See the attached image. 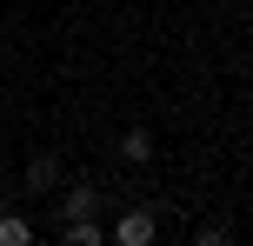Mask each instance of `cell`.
<instances>
[{"label":"cell","instance_id":"cell-1","mask_svg":"<svg viewBox=\"0 0 253 246\" xmlns=\"http://www.w3.org/2000/svg\"><path fill=\"white\" fill-rule=\"evenodd\" d=\"M153 233H160L153 207H133V213H120V220L107 226V240H114V246H153Z\"/></svg>","mask_w":253,"mask_h":246},{"label":"cell","instance_id":"cell-2","mask_svg":"<svg viewBox=\"0 0 253 246\" xmlns=\"http://www.w3.org/2000/svg\"><path fill=\"white\" fill-rule=\"evenodd\" d=\"M67 220H100V186H93V180L60 186V226H67Z\"/></svg>","mask_w":253,"mask_h":246},{"label":"cell","instance_id":"cell-3","mask_svg":"<svg viewBox=\"0 0 253 246\" xmlns=\"http://www.w3.org/2000/svg\"><path fill=\"white\" fill-rule=\"evenodd\" d=\"M20 180H27V193H60V186H67V167H60V153H34Z\"/></svg>","mask_w":253,"mask_h":246},{"label":"cell","instance_id":"cell-4","mask_svg":"<svg viewBox=\"0 0 253 246\" xmlns=\"http://www.w3.org/2000/svg\"><path fill=\"white\" fill-rule=\"evenodd\" d=\"M114 153L126 160V167H147V160H153V153H160V146H153V127H126V133H120V146H114Z\"/></svg>","mask_w":253,"mask_h":246},{"label":"cell","instance_id":"cell-5","mask_svg":"<svg viewBox=\"0 0 253 246\" xmlns=\"http://www.w3.org/2000/svg\"><path fill=\"white\" fill-rule=\"evenodd\" d=\"M60 240H67V246H107V226H100V220H67Z\"/></svg>","mask_w":253,"mask_h":246},{"label":"cell","instance_id":"cell-6","mask_svg":"<svg viewBox=\"0 0 253 246\" xmlns=\"http://www.w3.org/2000/svg\"><path fill=\"white\" fill-rule=\"evenodd\" d=\"M0 246H34V226L20 213H0Z\"/></svg>","mask_w":253,"mask_h":246},{"label":"cell","instance_id":"cell-7","mask_svg":"<svg viewBox=\"0 0 253 246\" xmlns=\"http://www.w3.org/2000/svg\"><path fill=\"white\" fill-rule=\"evenodd\" d=\"M193 240H200V246H227V240H233V226H227V220H207Z\"/></svg>","mask_w":253,"mask_h":246}]
</instances>
